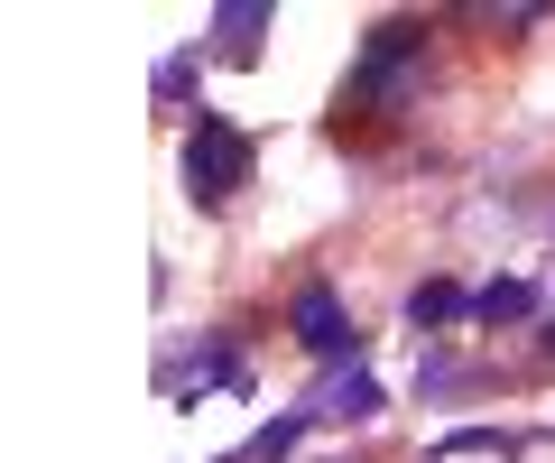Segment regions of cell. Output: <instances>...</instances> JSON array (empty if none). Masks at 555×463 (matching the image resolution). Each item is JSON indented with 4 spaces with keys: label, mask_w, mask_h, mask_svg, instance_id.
<instances>
[{
    "label": "cell",
    "mask_w": 555,
    "mask_h": 463,
    "mask_svg": "<svg viewBox=\"0 0 555 463\" xmlns=\"http://www.w3.org/2000/svg\"><path fill=\"white\" fill-rule=\"evenodd\" d=\"M426 38H436L426 20H379L371 38H361L352 83H343V112H408L416 102V65H426Z\"/></svg>",
    "instance_id": "6da1fadb"
},
{
    "label": "cell",
    "mask_w": 555,
    "mask_h": 463,
    "mask_svg": "<svg viewBox=\"0 0 555 463\" xmlns=\"http://www.w3.org/2000/svg\"><path fill=\"white\" fill-rule=\"evenodd\" d=\"M250 177H259V140L241 121H222V112H195V121H185V195H195L204 214H222Z\"/></svg>",
    "instance_id": "7a4b0ae2"
},
{
    "label": "cell",
    "mask_w": 555,
    "mask_h": 463,
    "mask_svg": "<svg viewBox=\"0 0 555 463\" xmlns=\"http://www.w3.org/2000/svg\"><path fill=\"white\" fill-rule=\"evenodd\" d=\"M287 334H297V352H315L324 371H361V324L343 316V297H334V279H306L297 297H287Z\"/></svg>",
    "instance_id": "3957f363"
},
{
    "label": "cell",
    "mask_w": 555,
    "mask_h": 463,
    "mask_svg": "<svg viewBox=\"0 0 555 463\" xmlns=\"http://www.w3.org/2000/svg\"><path fill=\"white\" fill-rule=\"evenodd\" d=\"M158 389H167V399H195V389H250V362H241L232 334H204L195 352H167V362H158Z\"/></svg>",
    "instance_id": "277c9868"
},
{
    "label": "cell",
    "mask_w": 555,
    "mask_h": 463,
    "mask_svg": "<svg viewBox=\"0 0 555 463\" xmlns=\"http://www.w3.org/2000/svg\"><path fill=\"white\" fill-rule=\"evenodd\" d=\"M278 28V10L269 0H222L214 20H204V47H214L222 65H259V38Z\"/></svg>",
    "instance_id": "5b68a950"
},
{
    "label": "cell",
    "mask_w": 555,
    "mask_h": 463,
    "mask_svg": "<svg viewBox=\"0 0 555 463\" xmlns=\"http://www.w3.org/2000/svg\"><path fill=\"white\" fill-rule=\"evenodd\" d=\"M306 408H315V426H371L389 399H379V381H371V371H334V381H324Z\"/></svg>",
    "instance_id": "8992f818"
},
{
    "label": "cell",
    "mask_w": 555,
    "mask_h": 463,
    "mask_svg": "<svg viewBox=\"0 0 555 463\" xmlns=\"http://www.w3.org/2000/svg\"><path fill=\"white\" fill-rule=\"evenodd\" d=\"M408 324H416V334H454V324H473V287L416 279V287H408Z\"/></svg>",
    "instance_id": "52a82bcc"
},
{
    "label": "cell",
    "mask_w": 555,
    "mask_h": 463,
    "mask_svg": "<svg viewBox=\"0 0 555 463\" xmlns=\"http://www.w3.org/2000/svg\"><path fill=\"white\" fill-rule=\"evenodd\" d=\"M306 436H315V408H287V417H269L250 445H241V454H222V463H287Z\"/></svg>",
    "instance_id": "ba28073f"
},
{
    "label": "cell",
    "mask_w": 555,
    "mask_h": 463,
    "mask_svg": "<svg viewBox=\"0 0 555 463\" xmlns=\"http://www.w3.org/2000/svg\"><path fill=\"white\" fill-rule=\"evenodd\" d=\"M528 316H537V287H528V279L473 287V324H491V334H500V324H528Z\"/></svg>",
    "instance_id": "9c48e42d"
},
{
    "label": "cell",
    "mask_w": 555,
    "mask_h": 463,
    "mask_svg": "<svg viewBox=\"0 0 555 463\" xmlns=\"http://www.w3.org/2000/svg\"><path fill=\"white\" fill-rule=\"evenodd\" d=\"M463 454H500V463H509L518 436H509V426H454V436H436V463H463Z\"/></svg>",
    "instance_id": "30bf717a"
},
{
    "label": "cell",
    "mask_w": 555,
    "mask_h": 463,
    "mask_svg": "<svg viewBox=\"0 0 555 463\" xmlns=\"http://www.w3.org/2000/svg\"><path fill=\"white\" fill-rule=\"evenodd\" d=\"M195 75H204V38H195V47H177V56H158V75H149V93H158L167 112H177V102L195 93Z\"/></svg>",
    "instance_id": "8fae6325"
}]
</instances>
